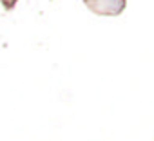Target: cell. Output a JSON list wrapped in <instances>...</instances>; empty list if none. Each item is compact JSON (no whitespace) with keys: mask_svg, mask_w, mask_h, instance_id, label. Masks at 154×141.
Masks as SVG:
<instances>
[{"mask_svg":"<svg viewBox=\"0 0 154 141\" xmlns=\"http://www.w3.org/2000/svg\"><path fill=\"white\" fill-rule=\"evenodd\" d=\"M84 4L98 16H120L127 8V0H84Z\"/></svg>","mask_w":154,"mask_h":141,"instance_id":"obj_1","label":"cell"},{"mask_svg":"<svg viewBox=\"0 0 154 141\" xmlns=\"http://www.w3.org/2000/svg\"><path fill=\"white\" fill-rule=\"evenodd\" d=\"M0 2H2V6H4V9H6V11H13L18 0H0Z\"/></svg>","mask_w":154,"mask_h":141,"instance_id":"obj_2","label":"cell"}]
</instances>
